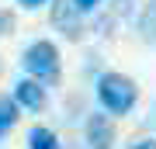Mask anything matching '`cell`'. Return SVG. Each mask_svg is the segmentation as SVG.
<instances>
[{
  "instance_id": "obj_12",
  "label": "cell",
  "mask_w": 156,
  "mask_h": 149,
  "mask_svg": "<svg viewBox=\"0 0 156 149\" xmlns=\"http://www.w3.org/2000/svg\"><path fill=\"white\" fill-rule=\"evenodd\" d=\"M21 4H24V7H42L45 0H21Z\"/></svg>"
},
{
  "instance_id": "obj_9",
  "label": "cell",
  "mask_w": 156,
  "mask_h": 149,
  "mask_svg": "<svg viewBox=\"0 0 156 149\" xmlns=\"http://www.w3.org/2000/svg\"><path fill=\"white\" fill-rule=\"evenodd\" d=\"M11 31H14V14L0 11V35H11Z\"/></svg>"
},
{
  "instance_id": "obj_1",
  "label": "cell",
  "mask_w": 156,
  "mask_h": 149,
  "mask_svg": "<svg viewBox=\"0 0 156 149\" xmlns=\"http://www.w3.org/2000/svg\"><path fill=\"white\" fill-rule=\"evenodd\" d=\"M97 101L104 115H128L139 101V87L125 73H101L97 76Z\"/></svg>"
},
{
  "instance_id": "obj_11",
  "label": "cell",
  "mask_w": 156,
  "mask_h": 149,
  "mask_svg": "<svg viewBox=\"0 0 156 149\" xmlns=\"http://www.w3.org/2000/svg\"><path fill=\"white\" fill-rule=\"evenodd\" d=\"M128 149H156V139H139V142H132Z\"/></svg>"
},
{
  "instance_id": "obj_13",
  "label": "cell",
  "mask_w": 156,
  "mask_h": 149,
  "mask_svg": "<svg viewBox=\"0 0 156 149\" xmlns=\"http://www.w3.org/2000/svg\"><path fill=\"white\" fill-rule=\"evenodd\" d=\"M0 69H4V66H0Z\"/></svg>"
},
{
  "instance_id": "obj_7",
  "label": "cell",
  "mask_w": 156,
  "mask_h": 149,
  "mask_svg": "<svg viewBox=\"0 0 156 149\" xmlns=\"http://www.w3.org/2000/svg\"><path fill=\"white\" fill-rule=\"evenodd\" d=\"M17 115H21V108L14 104V97L11 94H0V135H7L17 125Z\"/></svg>"
},
{
  "instance_id": "obj_10",
  "label": "cell",
  "mask_w": 156,
  "mask_h": 149,
  "mask_svg": "<svg viewBox=\"0 0 156 149\" xmlns=\"http://www.w3.org/2000/svg\"><path fill=\"white\" fill-rule=\"evenodd\" d=\"M69 4H73V11H76V14H87V11H94L101 0H69Z\"/></svg>"
},
{
  "instance_id": "obj_6",
  "label": "cell",
  "mask_w": 156,
  "mask_h": 149,
  "mask_svg": "<svg viewBox=\"0 0 156 149\" xmlns=\"http://www.w3.org/2000/svg\"><path fill=\"white\" fill-rule=\"evenodd\" d=\"M28 149H59V135L45 125H35L28 132Z\"/></svg>"
},
{
  "instance_id": "obj_4",
  "label": "cell",
  "mask_w": 156,
  "mask_h": 149,
  "mask_svg": "<svg viewBox=\"0 0 156 149\" xmlns=\"http://www.w3.org/2000/svg\"><path fill=\"white\" fill-rule=\"evenodd\" d=\"M87 146L90 149H111L115 146V122L104 111H97V115L87 118Z\"/></svg>"
},
{
  "instance_id": "obj_2",
  "label": "cell",
  "mask_w": 156,
  "mask_h": 149,
  "mask_svg": "<svg viewBox=\"0 0 156 149\" xmlns=\"http://www.w3.org/2000/svg\"><path fill=\"white\" fill-rule=\"evenodd\" d=\"M21 62H24V69H28V76L45 80V83H56L59 73H62L59 52H56V45H52V42H35V45H28L24 55H21Z\"/></svg>"
},
{
  "instance_id": "obj_3",
  "label": "cell",
  "mask_w": 156,
  "mask_h": 149,
  "mask_svg": "<svg viewBox=\"0 0 156 149\" xmlns=\"http://www.w3.org/2000/svg\"><path fill=\"white\" fill-rule=\"evenodd\" d=\"M11 97H14V104H17V108H28L31 115H38V111L45 108V87H42L38 80H31V76L17 80Z\"/></svg>"
},
{
  "instance_id": "obj_8",
  "label": "cell",
  "mask_w": 156,
  "mask_h": 149,
  "mask_svg": "<svg viewBox=\"0 0 156 149\" xmlns=\"http://www.w3.org/2000/svg\"><path fill=\"white\" fill-rule=\"evenodd\" d=\"M139 31H142V38L156 42V0L146 4V11H142V17H139Z\"/></svg>"
},
{
  "instance_id": "obj_5",
  "label": "cell",
  "mask_w": 156,
  "mask_h": 149,
  "mask_svg": "<svg viewBox=\"0 0 156 149\" xmlns=\"http://www.w3.org/2000/svg\"><path fill=\"white\" fill-rule=\"evenodd\" d=\"M52 24L62 28L66 38H80V21H76V11H73L69 0H56V7H52Z\"/></svg>"
}]
</instances>
